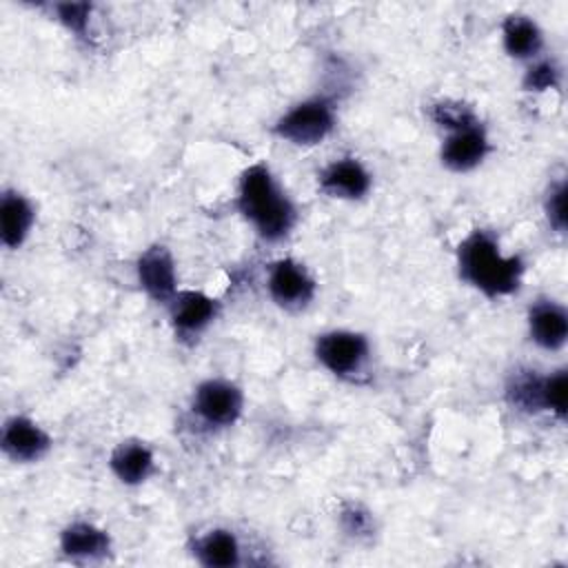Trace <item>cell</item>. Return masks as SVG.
Masks as SVG:
<instances>
[{"instance_id":"obj_19","label":"cell","mask_w":568,"mask_h":568,"mask_svg":"<svg viewBox=\"0 0 568 568\" xmlns=\"http://www.w3.org/2000/svg\"><path fill=\"white\" fill-rule=\"evenodd\" d=\"M428 113H430V120H433L437 126L446 129V131H455V129H462V126H466V124L479 122L477 113H475L470 106H466V104L459 102V100H450V98H444V100L433 102L430 109H428Z\"/></svg>"},{"instance_id":"obj_22","label":"cell","mask_w":568,"mask_h":568,"mask_svg":"<svg viewBox=\"0 0 568 568\" xmlns=\"http://www.w3.org/2000/svg\"><path fill=\"white\" fill-rule=\"evenodd\" d=\"M91 4L87 2H60V4H53V11H55V20L67 27L75 38H89L87 31H89V16H91Z\"/></svg>"},{"instance_id":"obj_10","label":"cell","mask_w":568,"mask_h":568,"mask_svg":"<svg viewBox=\"0 0 568 568\" xmlns=\"http://www.w3.org/2000/svg\"><path fill=\"white\" fill-rule=\"evenodd\" d=\"M51 435L27 415H13L4 422L0 446L2 453L18 464L40 462L51 450Z\"/></svg>"},{"instance_id":"obj_4","label":"cell","mask_w":568,"mask_h":568,"mask_svg":"<svg viewBox=\"0 0 568 568\" xmlns=\"http://www.w3.org/2000/svg\"><path fill=\"white\" fill-rule=\"evenodd\" d=\"M315 359L339 379H355L371 357L368 337L357 331L335 328L317 335L313 346Z\"/></svg>"},{"instance_id":"obj_16","label":"cell","mask_w":568,"mask_h":568,"mask_svg":"<svg viewBox=\"0 0 568 568\" xmlns=\"http://www.w3.org/2000/svg\"><path fill=\"white\" fill-rule=\"evenodd\" d=\"M501 42L510 58L535 60L544 49V33L532 18L524 13H510L501 22Z\"/></svg>"},{"instance_id":"obj_17","label":"cell","mask_w":568,"mask_h":568,"mask_svg":"<svg viewBox=\"0 0 568 568\" xmlns=\"http://www.w3.org/2000/svg\"><path fill=\"white\" fill-rule=\"evenodd\" d=\"M240 555V541L229 528H213L193 541V557L206 568H233Z\"/></svg>"},{"instance_id":"obj_6","label":"cell","mask_w":568,"mask_h":568,"mask_svg":"<svg viewBox=\"0 0 568 568\" xmlns=\"http://www.w3.org/2000/svg\"><path fill=\"white\" fill-rule=\"evenodd\" d=\"M266 288L271 300L284 311H302L306 308L317 293V284L313 275L293 257L275 260L268 266Z\"/></svg>"},{"instance_id":"obj_21","label":"cell","mask_w":568,"mask_h":568,"mask_svg":"<svg viewBox=\"0 0 568 568\" xmlns=\"http://www.w3.org/2000/svg\"><path fill=\"white\" fill-rule=\"evenodd\" d=\"M559 84H561V69L552 60L532 62L521 80L524 91H535V93H541L548 89H559Z\"/></svg>"},{"instance_id":"obj_20","label":"cell","mask_w":568,"mask_h":568,"mask_svg":"<svg viewBox=\"0 0 568 568\" xmlns=\"http://www.w3.org/2000/svg\"><path fill=\"white\" fill-rule=\"evenodd\" d=\"M568 375L564 368L541 377V410H548L559 422L566 419V390Z\"/></svg>"},{"instance_id":"obj_14","label":"cell","mask_w":568,"mask_h":568,"mask_svg":"<svg viewBox=\"0 0 568 568\" xmlns=\"http://www.w3.org/2000/svg\"><path fill=\"white\" fill-rule=\"evenodd\" d=\"M109 468L124 486H140L155 473V455L140 439L120 442L109 457Z\"/></svg>"},{"instance_id":"obj_11","label":"cell","mask_w":568,"mask_h":568,"mask_svg":"<svg viewBox=\"0 0 568 568\" xmlns=\"http://www.w3.org/2000/svg\"><path fill=\"white\" fill-rule=\"evenodd\" d=\"M317 186L324 195L335 200H362L373 186L368 169L357 158H337L328 162L320 175Z\"/></svg>"},{"instance_id":"obj_3","label":"cell","mask_w":568,"mask_h":568,"mask_svg":"<svg viewBox=\"0 0 568 568\" xmlns=\"http://www.w3.org/2000/svg\"><path fill=\"white\" fill-rule=\"evenodd\" d=\"M335 129V106L326 98H308L291 106L273 124V133L295 146H315Z\"/></svg>"},{"instance_id":"obj_12","label":"cell","mask_w":568,"mask_h":568,"mask_svg":"<svg viewBox=\"0 0 568 568\" xmlns=\"http://www.w3.org/2000/svg\"><path fill=\"white\" fill-rule=\"evenodd\" d=\"M60 552L75 564H95L109 557L111 537L104 528L91 521L78 519L62 528Z\"/></svg>"},{"instance_id":"obj_15","label":"cell","mask_w":568,"mask_h":568,"mask_svg":"<svg viewBox=\"0 0 568 568\" xmlns=\"http://www.w3.org/2000/svg\"><path fill=\"white\" fill-rule=\"evenodd\" d=\"M36 222V209L22 193L4 189L0 195V242L7 248H20Z\"/></svg>"},{"instance_id":"obj_2","label":"cell","mask_w":568,"mask_h":568,"mask_svg":"<svg viewBox=\"0 0 568 568\" xmlns=\"http://www.w3.org/2000/svg\"><path fill=\"white\" fill-rule=\"evenodd\" d=\"M459 277L486 297H506L519 291L524 277V260L504 255L490 231L475 229L457 246Z\"/></svg>"},{"instance_id":"obj_13","label":"cell","mask_w":568,"mask_h":568,"mask_svg":"<svg viewBox=\"0 0 568 568\" xmlns=\"http://www.w3.org/2000/svg\"><path fill=\"white\" fill-rule=\"evenodd\" d=\"M530 339L544 351H561L568 339V313L555 300H537L528 308Z\"/></svg>"},{"instance_id":"obj_24","label":"cell","mask_w":568,"mask_h":568,"mask_svg":"<svg viewBox=\"0 0 568 568\" xmlns=\"http://www.w3.org/2000/svg\"><path fill=\"white\" fill-rule=\"evenodd\" d=\"M544 211H546L548 224L557 233H564L566 231V180H559L557 184L550 186L544 202Z\"/></svg>"},{"instance_id":"obj_9","label":"cell","mask_w":568,"mask_h":568,"mask_svg":"<svg viewBox=\"0 0 568 568\" xmlns=\"http://www.w3.org/2000/svg\"><path fill=\"white\" fill-rule=\"evenodd\" d=\"M488 153H490V142H488L486 129L481 126V122H473L462 129L448 131L439 149V160L448 171L468 173L477 169Z\"/></svg>"},{"instance_id":"obj_7","label":"cell","mask_w":568,"mask_h":568,"mask_svg":"<svg viewBox=\"0 0 568 568\" xmlns=\"http://www.w3.org/2000/svg\"><path fill=\"white\" fill-rule=\"evenodd\" d=\"M169 320L180 342L193 344L220 315V302L202 291H178L166 304Z\"/></svg>"},{"instance_id":"obj_23","label":"cell","mask_w":568,"mask_h":568,"mask_svg":"<svg viewBox=\"0 0 568 568\" xmlns=\"http://www.w3.org/2000/svg\"><path fill=\"white\" fill-rule=\"evenodd\" d=\"M342 530L351 537H366L373 530L371 513L359 504H344L339 510Z\"/></svg>"},{"instance_id":"obj_5","label":"cell","mask_w":568,"mask_h":568,"mask_svg":"<svg viewBox=\"0 0 568 568\" xmlns=\"http://www.w3.org/2000/svg\"><path fill=\"white\" fill-rule=\"evenodd\" d=\"M191 408L195 417L209 426V428H229L233 426L244 408V393L237 384L222 379V377H211L197 384L193 393Z\"/></svg>"},{"instance_id":"obj_18","label":"cell","mask_w":568,"mask_h":568,"mask_svg":"<svg viewBox=\"0 0 568 568\" xmlns=\"http://www.w3.org/2000/svg\"><path fill=\"white\" fill-rule=\"evenodd\" d=\"M506 399L517 410L539 413L541 410V377L535 371L515 373L506 384Z\"/></svg>"},{"instance_id":"obj_8","label":"cell","mask_w":568,"mask_h":568,"mask_svg":"<svg viewBox=\"0 0 568 568\" xmlns=\"http://www.w3.org/2000/svg\"><path fill=\"white\" fill-rule=\"evenodd\" d=\"M135 273L142 291L158 304H169L178 293L175 260L164 244L144 248L135 262Z\"/></svg>"},{"instance_id":"obj_1","label":"cell","mask_w":568,"mask_h":568,"mask_svg":"<svg viewBox=\"0 0 568 568\" xmlns=\"http://www.w3.org/2000/svg\"><path fill=\"white\" fill-rule=\"evenodd\" d=\"M237 211L264 242H280L297 224V209L264 162L246 166L237 182Z\"/></svg>"}]
</instances>
